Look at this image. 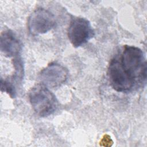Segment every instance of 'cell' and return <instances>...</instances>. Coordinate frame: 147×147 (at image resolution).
<instances>
[{"instance_id": "6da1fadb", "label": "cell", "mask_w": 147, "mask_h": 147, "mask_svg": "<svg viewBox=\"0 0 147 147\" xmlns=\"http://www.w3.org/2000/svg\"><path fill=\"white\" fill-rule=\"evenodd\" d=\"M124 74L133 83H145L146 61L142 51L135 46L125 45L115 56Z\"/></svg>"}, {"instance_id": "7a4b0ae2", "label": "cell", "mask_w": 147, "mask_h": 147, "mask_svg": "<svg viewBox=\"0 0 147 147\" xmlns=\"http://www.w3.org/2000/svg\"><path fill=\"white\" fill-rule=\"evenodd\" d=\"M28 97L33 110L41 117L52 114L57 108L56 96L42 84L33 86L29 91Z\"/></svg>"}, {"instance_id": "3957f363", "label": "cell", "mask_w": 147, "mask_h": 147, "mask_svg": "<svg viewBox=\"0 0 147 147\" xmlns=\"http://www.w3.org/2000/svg\"><path fill=\"white\" fill-rule=\"evenodd\" d=\"M94 36V31L88 20L82 17L72 18L68 29V37L73 45L77 48L87 42Z\"/></svg>"}, {"instance_id": "277c9868", "label": "cell", "mask_w": 147, "mask_h": 147, "mask_svg": "<svg viewBox=\"0 0 147 147\" xmlns=\"http://www.w3.org/2000/svg\"><path fill=\"white\" fill-rule=\"evenodd\" d=\"M56 25L54 15L44 8H37L28 18V28L33 36L44 34L52 29Z\"/></svg>"}, {"instance_id": "5b68a950", "label": "cell", "mask_w": 147, "mask_h": 147, "mask_svg": "<svg viewBox=\"0 0 147 147\" xmlns=\"http://www.w3.org/2000/svg\"><path fill=\"white\" fill-rule=\"evenodd\" d=\"M68 71L63 65L52 63L42 69L38 78L41 84L48 88H54L61 86L68 79Z\"/></svg>"}, {"instance_id": "8992f818", "label": "cell", "mask_w": 147, "mask_h": 147, "mask_svg": "<svg viewBox=\"0 0 147 147\" xmlns=\"http://www.w3.org/2000/svg\"><path fill=\"white\" fill-rule=\"evenodd\" d=\"M0 49L6 57L17 56L22 49L20 41L10 30H5L1 34Z\"/></svg>"}, {"instance_id": "52a82bcc", "label": "cell", "mask_w": 147, "mask_h": 147, "mask_svg": "<svg viewBox=\"0 0 147 147\" xmlns=\"http://www.w3.org/2000/svg\"><path fill=\"white\" fill-rule=\"evenodd\" d=\"M1 90L7 93L10 97L14 98L16 96V90L14 86L9 81L3 80H1Z\"/></svg>"}]
</instances>
